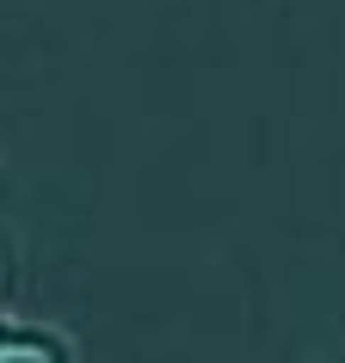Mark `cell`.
<instances>
[{
  "mask_svg": "<svg viewBox=\"0 0 345 363\" xmlns=\"http://www.w3.org/2000/svg\"><path fill=\"white\" fill-rule=\"evenodd\" d=\"M0 363H56V357H50V345L13 339V345H0Z\"/></svg>",
  "mask_w": 345,
  "mask_h": 363,
  "instance_id": "cell-1",
  "label": "cell"
}]
</instances>
